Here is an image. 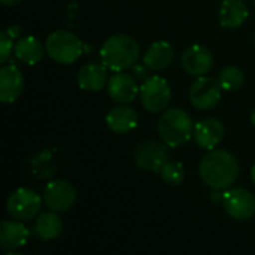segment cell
Returning <instances> with one entry per match:
<instances>
[{
  "instance_id": "cell-31",
  "label": "cell",
  "mask_w": 255,
  "mask_h": 255,
  "mask_svg": "<svg viewBox=\"0 0 255 255\" xmlns=\"http://www.w3.org/2000/svg\"><path fill=\"white\" fill-rule=\"evenodd\" d=\"M254 4H255V0H254Z\"/></svg>"
},
{
  "instance_id": "cell-12",
  "label": "cell",
  "mask_w": 255,
  "mask_h": 255,
  "mask_svg": "<svg viewBox=\"0 0 255 255\" xmlns=\"http://www.w3.org/2000/svg\"><path fill=\"white\" fill-rule=\"evenodd\" d=\"M181 64L187 73L193 76H203L214 66V55L209 48L203 45H193L182 54Z\"/></svg>"
},
{
  "instance_id": "cell-25",
  "label": "cell",
  "mask_w": 255,
  "mask_h": 255,
  "mask_svg": "<svg viewBox=\"0 0 255 255\" xmlns=\"http://www.w3.org/2000/svg\"><path fill=\"white\" fill-rule=\"evenodd\" d=\"M131 69H133V76H134L136 79H140L142 82L151 76V69H149L145 63H142V64H134Z\"/></svg>"
},
{
  "instance_id": "cell-20",
  "label": "cell",
  "mask_w": 255,
  "mask_h": 255,
  "mask_svg": "<svg viewBox=\"0 0 255 255\" xmlns=\"http://www.w3.org/2000/svg\"><path fill=\"white\" fill-rule=\"evenodd\" d=\"M45 51L46 48L40 43V40L34 36H24V37H19L13 46V54L15 57L28 64V66H34L37 64L43 55H45Z\"/></svg>"
},
{
  "instance_id": "cell-7",
  "label": "cell",
  "mask_w": 255,
  "mask_h": 255,
  "mask_svg": "<svg viewBox=\"0 0 255 255\" xmlns=\"http://www.w3.org/2000/svg\"><path fill=\"white\" fill-rule=\"evenodd\" d=\"M221 84L212 76H197L190 88V102L199 111L215 108L221 99Z\"/></svg>"
},
{
  "instance_id": "cell-3",
  "label": "cell",
  "mask_w": 255,
  "mask_h": 255,
  "mask_svg": "<svg viewBox=\"0 0 255 255\" xmlns=\"http://www.w3.org/2000/svg\"><path fill=\"white\" fill-rule=\"evenodd\" d=\"M194 124L187 111L170 108L158 120V134L169 148L185 145L193 136Z\"/></svg>"
},
{
  "instance_id": "cell-8",
  "label": "cell",
  "mask_w": 255,
  "mask_h": 255,
  "mask_svg": "<svg viewBox=\"0 0 255 255\" xmlns=\"http://www.w3.org/2000/svg\"><path fill=\"white\" fill-rule=\"evenodd\" d=\"M76 202V191L72 184L63 179L51 181L43 191V203L57 214L69 211Z\"/></svg>"
},
{
  "instance_id": "cell-19",
  "label": "cell",
  "mask_w": 255,
  "mask_h": 255,
  "mask_svg": "<svg viewBox=\"0 0 255 255\" xmlns=\"http://www.w3.org/2000/svg\"><path fill=\"white\" fill-rule=\"evenodd\" d=\"M248 6L244 0H224L220 7V24L224 28H239L248 18Z\"/></svg>"
},
{
  "instance_id": "cell-11",
  "label": "cell",
  "mask_w": 255,
  "mask_h": 255,
  "mask_svg": "<svg viewBox=\"0 0 255 255\" xmlns=\"http://www.w3.org/2000/svg\"><path fill=\"white\" fill-rule=\"evenodd\" d=\"M224 124L217 118H205L194 124L193 139L203 149H215L224 139Z\"/></svg>"
},
{
  "instance_id": "cell-13",
  "label": "cell",
  "mask_w": 255,
  "mask_h": 255,
  "mask_svg": "<svg viewBox=\"0 0 255 255\" xmlns=\"http://www.w3.org/2000/svg\"><path fill=\"white\" fill-rule=\"evenodd\" d=\"M140 93L136 78L126 72H117L108 81V94L117 103H130Z\"/></svg>"
},
{
  "instance_id": "cell-10",
  "label": "cell",
  "mask_w": 255,
  "mask_h": 255,
  "mask_svg": "<svg viewBox=\"0 0 255 255\" xmlns=\"http://www.w3.org/2000/svg\"><path fill=\"white\" fill-rule=\"evenodd\" d=\"M226 212L238 221L251 220L255 215V197L245 188L227 190L223 196Z\"/></svg>"
},
{
  "instance_id": "cell-4",
  "label": "cell",
  "mask_w": 255,
  "mask_h": 255,
  "mask_svg": "<svg viewBox=\"0 0 255 255\" xmlns=\"http://www.w3.org/2000/svg\"><path fill=\"white\" fill-rule=\"evenodd\" d=\"M45 48L48 55L60 64L75 63L84 51L79 37L67 30L52 31L45 42Z\"/></svg>"
},
{
  "instance_id": "cell-27",
  "label": "cell",
  "mask_w": 255,
  "mask_h": 255,
  "mask_svg": "<svg viewBox=\"0 0 255 255\" xmlns=\"http://www.w3.org/2000/svg\"><path fill=\"white\" fill-rule=\"evenodd\" d=\"M4 6H15V4H18V3H21L22 0H0Z\"/></svg>"
},
{
  "instance_id": "cell-5",
  "label": "cell",
  "mask_w": 255,
  "mask_h": 255,
  "mask_svg": "<svg viewBox=\"0 0 255 255\" xmlns=\"http://www.w3.org/2000/svg\"><path fill=\"white\" fill-rule=\"evenodd\" d=\"M142 106L151 112H163L172 100V88L163 76H149L140 85Z\"/></svg>"
},
{
  "instance_id": "cell-9",
  "label": "cell",
  "mask_w": 255,
  "mask_h": 255,
  "mask_svg": "<svg viewBox=\"0 0 255 255\" xmlns=\"http://www.w3.org/2000/svg\"><path fill=\"white\" fill-rule=\"evenodd\" d=\"M169 161L167 145L163 142H145L140 143L134 151V163L137 167L148 172H161L163 166Z\"/></svg>"
},
{
  "instance_id": "cell-24",
  "label": "cell",
  "mask_w": 255,
  "mask_h": 255,
  "mask_svg": "<svg viewBox=\"0 0 255 255\" xmlns=\"http://www.w3.org/2000/svg\"><path fill=\"white\" fill-rule=\"evenodd\" d=\"M12 37L4 31L0 33V63L4 64L12 55Z\"/></svg>"
},
{
  "instance_id": "cell-6",
  "label": "cell",
  "mask_w": 255,
  "mask_h": 255,
  "mask_svg": "<svg viewBox=\"0 0 255 255\" xmlns=\"http://www.w3.org/2000/svg\"><path fill=\"white\" fill-rule=\"evenodd\" d=\"M43 199L30 188H18L15 190L6 202V211L13 220L27 221L33 220L40 208Z\"/></svg>"
},
{
  "instance_id": "cell-15",
  "label": "cell",
  "mask_w": 255,
  "mask_h": 255,
  "mask_svg": "<svg viewBox=\"0 0 255 255\" xmlns=\"http://www.w3.org/2000/svg\"><path fill=\"white\" fill-rule=\"evenodd\" d=\"M139 115L136 109L127 106V103H120V106L112 108L106 115L108 128L117 134H124L131 131L137 126Z\"/></svg>"
},
{
  "instance_id": "cell-30",
  "label": "cell",
  "mask_w": 255,
  "mask_h": 255,
  "mask_svg": "<svg viewBox=\"0 0 255 255\" xmlns=\"http://www.w3.org/2000/svg\"><path fill=\"white\" fill-rule=\"evenodd\" d=\"M254 40H255V33H254Z\"/></svg>"
},
{
  "instance_id": "cell-2",
  "label": "cell",
  "mask_w": 255,
  "mask_h": 255,
  "mask_svg": "<svg viewBox=\"0 0 255 255\" xmlns=\"http://www.w3.org/2000/svg\"><path fill=\"white\" fill-rule=\"evenodd\" d=\"M139 43L127 34L111 36L100 48L102 63L114 72H123L133 67L139 58Z\"/></svg>"
},
{
  "instance_id": "cell-14",
  "label": "cell",
  "mask_w": 255,
  "mask_h": 255,
  "mask_svg": "<svg viewBox=\"0 0 255 255\" xmlns=\"http://www.w3.org/2000/svg\"><path fill=\"white\" fill-rule=\"evenodd\" d=\"M24 90V76L18 66L6 64L0 69V100L13 103Z\"/></svg>"
},
{
  "instance_id": "cell-17",
  "label": "cell",
  "mask_w": 255,
  "mask_h": 255,
  "mask_svg": "<svg viewBox=\"0 0 255 255\" xmlns=\"http://www.w3.org/2000/svg\"><path fill=\"white\" fill-rule=\"evenodd\" d=\"M78 85L84 91H100L108 84V67L102 63H88L78 70Z\"/></svg>"
},
{
  "instance_id": "cell-1",
  "label": "cell",
  "mask_w": 255,
  "mask_h": 255,
  "mask_svg": "<svg viewBox=\"0 0 255 255\" xmlns=\"http://www.w3.org/2000/svg\"><path fill=\"white\" fill-rule=\"evenodd\" d=\"M239 161L226 149H211L199 166L202 181L214 190H229L239 176Z\"/></svg>"
},
{
  "instance_id": "cell-23",
  "label": "cell",
  "mask_w": 255,
  "mask_h": 255,
  "mask_svg": "<svg viewBox=\"0 0 255 255\" xmlns=\"http://www.w3.org/2000/svg\"><path fill=\"white\" fill-rule=\"evenodd\" d=\"M160 175H161V178H163V181L166 184H169V185H179L185 179V167L179 161H170L169 160L163 166Z\"/></svg>"
},
{
  "instance_id": "cell-21",
  "label": "cell",
  "mask_w": 255,
  "mask_h": 255,
  "mask_svg": "<svg viewBox=\"0 0 255 255\" xmlns=\"http://www.w3.org/2000/svg\"><path fill=\"white\" fill-rule=\"evenodd\" d=\"M63 230V223L57 212H43L36 218L34 224V232L36 235L43 239V241H54L61 235Z\"/></svg>"
},
{
  "instance_id": "cell-26",
  "label": "cell",
  "mask_w": 255,
  "mask_h": 255,
  "mask_svg": "<svg viewBox=\"0 0 255 255\" xmlns=\"http://www.w3.org/2000/svg\"><path fill=\"white\" fill-rule=\"evenodd\" d=\"M6 33L15 40V39H19V37H21L22 28H21V25H10V27L6 28Z\"/></svg>"
},
{
  "instance_id": "cell-28",
  "label": "cell",
  "mask_w": 255,
  "mask_h": 255,
  "mask_svg": "<svg viewBox=\"0 0 255 255\" xmlns=\"http://www.w3.org/2000/svg\"><path fill=\"white\" fill-rule=\"evenodd\" d=\"M251 179H253V184L255 185V163L254 166H253V169H251Z\"/></svg>"
},
{
  "instance_id": "cell-18",
  "label": "cell",
  "mask_w": 255,
  "mask_h": 255,
  "mask_svg": "<svg viewBox=\"0 0 255 255\" xmlns=\"http://www.w3.org/2000/svg\"><path fill=\"white\" fill-rule=\"evenodd\" d=\"M175 58L173 46L166 40L154 42L143 55V63L151 70H164L167 69Z\"/></svg>"
},
{
  "instance_id": "cell-16",
  "label": "cell",
  "mask_w": 255,
  "mask_h": 255,
  "mask_svg": "<svg viewBox=\"0 0 255 255\" xmlns=\"http://www.w3.org/2000/svg\"><path fill=\"white\" fill-rule=\"evenodd\" d=\"M28 236V229L19 220H6L0 224V248L4 251H13L24 247Z\"/></svg>"
},
{
  "instance_id": "cell-22",
  "label": "cell",
  "mask_w": 255,
  "mask_h": 255,
  "mask_svg": "<svg viewBox=\"0 0 255 255\" xmlns=\"http://www.w3.org/2000/svg\"><path fill=\"white\" fill-rule=\"evenodd\" d=\"M218 81L226 91H236L239 90L245 82L244 72L236 66H226L218 73Z\"/></svg>"
},
{
  "instance_id": "cell-29",
  "label": "cell",
  "mask_w": 255,
  "mask_h": 255,
  "mask_svg": "<svg viewBox=\"0 0 255 255\" xmlns=\"http://www.w3.org/2000/svg\"><path fill=\"white\" fill-rule=\"evenodd\" d=\"M251 123H253V126L255 127V111L251 114Z\"/></svg>"
}]
</instances>
